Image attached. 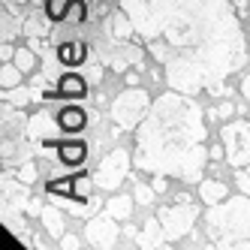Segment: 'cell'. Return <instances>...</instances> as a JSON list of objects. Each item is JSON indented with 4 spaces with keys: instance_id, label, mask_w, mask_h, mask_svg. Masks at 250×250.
Wrapping results in <instances>:
<instances>
[{
    "instance_id": "cell-1",
    "label": "cell",
    "mask_w": 250,
    "mask_h": 250,
    "mask_svg": "<svg viewBox=\"0 0 250 250\" xmlns=\"http://www.w3.org/2000/svg\"><path fill=\"white\" fill-rule=\"evenodd\" d=\"M121 9L175 91L223 97L229 76L244 69L247 45L232 0H121Z\"/></svg>"
},
{
    "instance_id": "cell-2",
    "label": "cell",
    "mask_w": 250,
    "mask_h": 250,
    "mask_svg": "<svg viewBox=\"0 0 250 250\" xmlns=\"http://www.w3.org/2000/svg\"><path fill=\"white\" fill-rule=\"evenodd\" d=\"M208 139V127L202 109L190 94L172 91L157 97L148 109V118L136 127V154L133 166L139 172L169 175L184 184L202 181V172L211 151L202 142Z\"/></svg>"
},
{
    "instance_id": "cell-3",
    "label": "cell",
    "mask_w": 250,
    "mask_h": 250,
    "mask_svg": "<svg viewBox=\"0 0 250 250\" xmlns=\"http://www.w3.org/2000/svg\"><path fill=\"white\" fill-rule=\"evenodd\" d=\"M205 232L214 247H247L250 250V196H232L205 211Z\"/></svg>"
},
{
    "instance_id": "cell-4",
    "label": "cell",
    "mask_w": 250,
    "mask_h": 250,
    "mask_svg": "<svg viewBox=\"0 0 250 250\" xmlns=\"http://www.w3.org/2000/svg\"><path fill=\"white\" fill-rule=\"evenodd\" d=\"M97 181L91 175H69V178H55V181H48L45 190L48 196H58V199H63L69 208H76L79 211V217H87V208L97 205L91 199V193H94Z\"/></svg>"
},
{
    "instance_id": "cell-5",
    "label": "cell",
    "mask_w": 250,
    "mask_h": 250,
    "mask_svg": "<svg viewBox=\"0 0 250 250\" xmlns=\"http://www.w3.org/2000/svg\"><path fill=\"white\" fill-rule=\"evenodd\" d=\"M151 109L148 103V91H142V87H130V91H124L115 97L112 103V121L118 130H136L142 121H145Z\"/></svg>"
},
{
    "instance_id": "cell-6",
    "label": "cell",
    "mask_w": 250,
    "mask_h": 250,
    "mask_svg": "<svg viewBox=\"0 0 250 250\" xmlns=\"http://www.w3.org/2000/svg\"><path fill=\"white\" fill-rule=\"evenodd\" d=\"M223 148H226V163L232 169L250 166V121H232L220 130Z\"/></svg>"
},
{
    "instance_id": "cell-7",
    "label": "cell",
    "mask_w": 250,
    "mask_h": 250,
    "mask_svg": "<svg viewBox=\"0 0 250 250\" xmlns=\"http://www.w3.org/2000/svg\"><path fill=\"white\" fill-rule=\"evenodd\" d=\"M130 166H133V160H130V154L124 148H115L112 154H105L100 160L97 172H94L97 190H118L124 184V178L130 175Z\"/></svg>"
},
{
    "instance_id": "cell-8",
    "label": "cell",
    "mask_w": 250,
    "mask_h": 250,
    "mask_svg": "<svg viewBox=\"0 0 250 250\" xmlns=\"http://www.w3.org/2000/svg\"><path fill=\"white\" fill-rule=\"evenodd\" d=\"M196 211L193 205H187V202H181V205H166V208H160L157 211V217H160V223H163V232H166V238H184L187 232L196 226Z\"/></svg>"
},
{
    "instance_id": "cell-9",
    "label": "cell",
    "mask_w": 250,
    "mask_h": 250,
    "mask_svg": "<svg viewBox=\"0 0 250 250\" xmlns=\"http://www.w3.org/2000/svg\"><path fill=\"white\" fill-rule=\"evenodd\" d=\"M84 238L91 247H115L118 238H121V232H118V220L112 217L109 211L105 214H97V217L87 220L84 226Z\"/></svg>"
},
{
    "instance_id": "cell-10",
    "label": "cell",
    "mask_w": 250,
    "mask_h": 250,
    "mask_svg": "<svg viewBox=\"0 0 250 250\" xmlns=\"http://www.w3.org/2000/svg\"><path fill=\"white\" fill-rule=\"evenodd\" d=\"M45 97H55V100H84L87 97V82L79 73H66V76H61L55 94L48 91Z\"/></svg>"
},
{
    "instance_id": "cell-11",
    "label": "cell",
    "mask_w": 250,
    "mask_h": 250,
    "mask_svg": "<svg viewBox=\"0 0 250 250\" xmlns=\"http://www.w3.org/2000/svg\"><path fill=\"white\" fill-rule=\"evenodd\" d=\"M55 133H61V124H58V118L51 121L45 112L33 115V118L27 121V136H30V139H37V142H58Z\"/></svg>"
},
{
    "instance_id": "cell-12",
    "label": "cell",
    "mask_w": 250,
    "mask_h": 250,
    "mask_svg": "<svg viewBox=\"0 0 250 250\" xmlns=\"http://www.w3.org/2000/svg\"><path fill=\"white\" fill-rule=\"evenodd\" d=\"M58 124H61V133H69L76 136L87 127V112L79 109V105H66V109L58 112Z\"/></svg>"
},
{
    "instance_id": "cell-13",
    "label": "cell",
    "mask_w": 250,
    "mask_h": 250,
    "mask_svg": "<svg viewBox=\"0 0 250 250\" xmlns=\"http://www.w3.org/2000/svg\"><path fill=\"white\" fill-rule=\"evenodd\" d=\"M87 157V145L82 139H66V142H58V160L63 166H82Z\"/></svg>"
},
{
    "instance_id": "cell-14",
    "label": "cell",
    "mask_w": 250,
    "mask_h": 250,
    "mask_svg": "<svg viewBox=\"0 0 250 250\" xmlns=\"http://www.w3.org/2000/svg\"><path fill=\"white\" fill-rule=\"evenodd\" d=\"M163 238H166L163 223H160V217H151V220L145 223V232H142V235H136L133 244H139V247H166Z\"/></svg>"
},
{
    "instance_id": "cell-15",
    "label": "cell",
    "mask_w": 250,
    "mask_h": 250,
    "mask_svg": "<svg viewBox=\"0 0 250 250\" xmlns=\"http://www.w3.org/2000/svg\"><path fill=\"white\" fill-rule=\"evenodd\" d=\"M87 58V45L84 42H61L58 45V61L63 66H82Z\"/></svg>"
},
{
    "instance_id": "cell-16",
    "label": "cell",
    "mask_w": 250,
    "mask_h": 250,
    "mask_svg": "<svg viewBox=\"0 0 250 250\" xmlns=\"http://www.w3.org/2000/svg\"><path fill=\"white\" fill-rule=\"evenodd\" d=\"M133 205H136V196L118 193V196H112V199L105 202V211H109L115 220H130L133 217Z\"/></svg>"
},
{
    "instance_id": "cell-17",
    "label": "cell",
    "mask_w": 250,
    "mask_h": 250,
    "mask_svg": "<svg viewBox=\"0 0 250 250\" xmlns=\"http://www.w3.org/2000/svg\"><path fill=\"white\" fill-rule=\"evenodd\" d=\"M226 187H223V181H199V196H202V202L205 205H217V202H223L226 199Z\"/></svg>"
},
{
    "instance_id": "cell-18",
    "label": "cell",
    "mask_w": 250,
    "mask_h": 250,
    "mask_svg": "<svg viewBox=\"0 0 250 250\" xmlns=\"http://www.w3.org/2000/svg\"><path fill=\"white\" fill-rule=\"evenodd\" d=\"M40 214H42V223H45V229L51 232V238H63V214H61L55 205L42 208Z\"/></svg>"
},
{
    "instance_id": "cell-19",
    "label": "cell",
    "mask_w": 250,
    "mask_h": 250,
    "mask_svg": "<svg viewBox=\"0 0 250 250\" xmlns=\"http://www.w3.org/2000/svg\"><path fill=\"white\" fill-rule=\"evenodd\" d=\"M21 69H19V63H3V69H0V84H3V91H9V87H19L21 84Z\"/></svg>"
},
{
    "instance_id": "cell-20",
    "label": "cell",
    "mask_w": 250,
    "mask_h": 250,
    "mask_svg": "<svg viewBox=\"0 0 250 250\" xmlns=\"http://www.w3.org/2000/svg\"><path fill=\"white\" fill-rule=\"evenodd\" d=\"M12 61L19 63L21 73H33V69H37V55H33L30 48H15V58Z\"/></svg>"
},
{
    "instance_id": "cell-21",
    "label": "cell",
    "mask_w": 250,
    "mask_h": 250,
    "mask_svg": "<svg viewBox=\"0 0 250 250\" xmlns=\"http://www.w3.org/2000/svg\"><path fill=\"white\" fill-rule=\"evenodd\" d=\"M3 100H6V105H27L30 94L24 87H9V94H3Z\"/></svg>"
},
{
    "instance_id": "cell-22",
    "label": "cell",
    "mask_w": 250,
    "mask_h": 250,
    "mask_svg": "<svg viewBox=\"0 0 250 250\" xmlns=\"http://www.w3.org/2000/svg\"><path fill=\"white\" fill-rule=\"evenodd\" d=\"M154 193H157L154 184H151V187H148V184H136V193H133V196H136V202L151 205V202H154Z\"/></svg>"
},
{
    "instance_id": "cell-23",
    "label": "cell",
    "mask_w": 250,
    "mask_h": 250,
    "mask_svg": "<svg viewBox=\"0 0 250 250\" xmlns=\"http://www.w3.org/2000/svg\"><path fill=\"white\" fill-rule=\"evenodd\" d=\"M19 181L33 184V181H37V166H33V163H21V169H19Z\"/></svg>"
},
{
    "instance_id": "cell-24",
    "label": "cell",
    "mask_w": 250,
    "mask_h": 250,
    "mask_svg": "<svg viewBox=\"0 0 250 250\" xmlns=\"http://www.w3.org/2000/svg\"><path fill=\"white\" fill-rule=\"evenodd\" d=\"M235 184H238V190H241V193H247V196H250V175H247V172L235 169Z\"/></svg>"
},
{
    "instance_id": "cell-25",
    "label": "cell",
    "mask_w": 250,
    "mask_h": 250,
    "mask_svg": "<svg viewBox=\"0 0 250 250\" xmlns=\"http://www.w3.org/2000/svg\"><path fill=\"white\" fill-rule=\"evenodd\" d=\"M232 112H235V105H232V103H223L220 109L214 112V118H223V121H226V118H232Z\"/></svg>"
},
{
    "instance_id": "cell-26",
    "label": "cell",
    "mask_w": 250,
    "mask_h": 250,
    "mask_svg": "<svg viewBox=\"0 0 250 250\" xmlns=\"http://www.w3.org/2000/svg\"><path fill=\"white\" fill-rule=\"evenodd\" d=\"M166 178H169V175H157V178H154V190H157V193H166Z\"/></svg>"
},
{
    "instance_id": "cell-27",
    "label": "cell",
    "mask_w": 250,
    "mask_h": 250,
    "mask_svg": "<svg viewBox=\"0 0 250 250\" xmlns=\"http://www.w3.org/2000/svg\"><path fill=\"white\" fill-rule=\"evenodd\" d=\"M79 244H82V241H79V238H73V235L61 241V247H66V250H73V247H79Z\"/></svg>"
},
{
    "instance_id": "cell-28",
    "label": "cell",
    "mask_w": 250,
    "mask_h": 250,
    "mask_svg": "<svg viewBox=\"0 0 250 250\" xmlns=\"http://www.w3.org/2000/svg\"><path fill=\"white\" fill-rule=\"evenodd\" d=\"M241 94H244V100H250V76L241 79Z\"/></svg>"
},
{
    "instance_id": "cell-29",
    "label": "cell",
    "mask_w": 250,
    "mask_h": 250,
    "mask_svg": "<svg viewBox=\"0 0 250 250\" xmlns=\"http://www.w3.org/2000/svg\"><path fill=\"white\" fill-rule=\"evenodd\" d=\"M0 58H3V61L15 58V51H12V45H3V48H0Z\"/></svg>"
},
{
    "instance_id": "cell-30",
    "label": "cell",
    "mask_w": 250,
    "mask_h": 250,
    "mask_svg": "<svg viewBox=\"0 0 250 250\" xmlns=\"http://www.w3.org/2000/svg\"><path fill=\"white\" fill-rule=\"evenodd\" d=\"M211 157H214V160H220V157H226V148H220V145H214V148H211Z\"/></svg>"
},
{
    "instance_id": "cell-31",
    "label": "cell",
    "mask_w": 250,
    "mask_h": 250,
    "mask_svg": "<svg viewBox=\"0 0 250 250\" xmlns=\"http://www.w3.org/2000/svg\"><path fill=\"white\" fill-rule=\"evenodd\" d=\"M232 3H238V6H244V3H247V0H232Z\"/></svg>"
}]
</instances>
